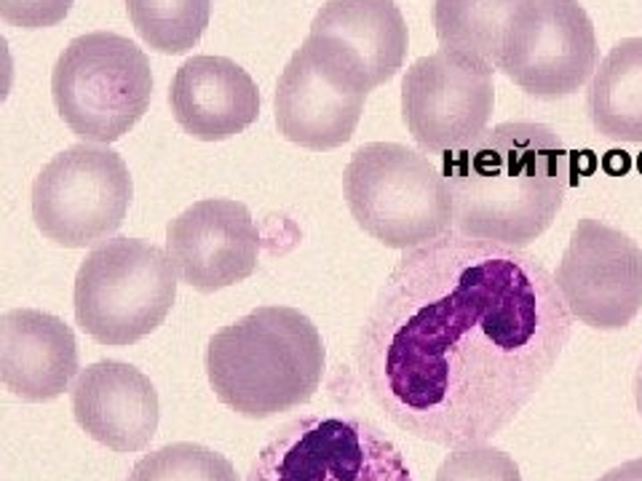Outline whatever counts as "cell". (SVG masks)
<instances>
[{
	"label": "cell",
	"mask_w": 642,
	"mask_h": 481,
	"mask_svg": "<svg viewBox=\"0 0 642 481\" xmlns=\"http://www.w3.org/2000/svg\"><path fill=\"white\" fill-rule=\"evenodd\" d=\"M594 132L610 143L642 145V38H624L597 64L587 92Z\"/></svg>",
	"instance_id": "18"
},
{
	"label": "cell",
	"mask_w": 642,
	"mask_h": 481,
	"mask_svg": "<svg viewBox=\"0 0 642 481\" xmlns=\"http://www.w3.org/2000/svg\"><path fill=\"white\" fill-rule=\"evenodd\" d=\"M126 481H239V477L225 454L179 441L145 454Z\"/></svg>",
	"instance_id": "21"
},
{
	"label": "cell",
	"mask_w": 642,
	"mask_h": 481,
	"mask_svg": "<svg viewBox=\"0 0 642 481\" xmlns=\"http://www.w3.org/2000/svg\"><path fill=\"white\" fill-rule=\"evenodd\" d=\"M496 111V67L460 51L421 56L402 79V118L423 153H453L477 139Z\"/></svg>",
	"instance_id": "10"
},
{
	"label": "cell",
	"mask_w": 642,
	"mask_h": 481,
	"mask_svg": "<svg viewBox=\"0 0 642 481\" xmlns=\"http://www.w3.org/2000/svg\"><path fill=\"white\" fill-rule=\"evenodd\" d=\"M525 0H434V30L442 49L460 51L498 70L500 43Z\"/></svg>",
	"instance_id": "19"
},
{
	"label": "cell",
	"mask_w": 642,
	"mask_h": 481,
	"mask_svg": "<svg viewBox=\"0 0 642 481\" xmlns=\"http://www.w3.org/2000/svg\"><path fill=\"white\" fill-rule=\"evenodd\" d=\"M73 415L113 452H139L158 431V394L151 377L124 362H96L75 377Z\"/></svg>",
	"instance_id": "14"
},
{
	"label": "cell",
	"mask_w": 642,
	"mask_h": 481,
	"mask_svg": "<svg viewBox=\"0 0 642 481\" xmlns=\"http://www.w3.org/2000/svg\"><path fill=\"white\" fill-rule=\"evenodd\" d=\"M634 399H638V409H640V415H642V362H640L638 377H634Z\"/></svg>",
	"instance_id": "26"
},
{
	"label": "cell",
	"mask_w": 642,
	"mask_h": 481,
	"mask_svg": "<svg viewBox=\"0 0 642 481\" xmlns=\"http://www.w3.org/2000/svg\"><path fill=\"white\" fill-rule=\"evenodd\" d=\"M453 230L468 239L528 247L555 222L570 190V153L546 124L487 126L445 153Z\"/></svg>",
	"instance_id": "2"
},
{
	"label": "cell",
	"mask_w": 642,
	"mask_h": 481,
	"mask_svg": "<svg viewBox=\"0 0 642 481\" xmlns=\"http://www.w3.org/2000/svg\"><path fill=\"white\" fill-rule=\"evenodd\" d=\"M597 481H642V458L621 463L619 468H613V471H608L605 477H600Z\"/></svg>",
	"instance_id": "25"
},
{
	"label": "cell",
	"mask_w": 642,
	"mask_h": 481,
	"mask_svg": "<svg viewBox=\"0 0 642 481\" xmlns=\"http://www.w3.org/2000/svg\"><path fill=\"white\" fill-rule=\"evenodd\" d=\"M308 35L335 51L370 92L400 73L410 49L407 22L394 0H327Z\"/></svg>",
	"instance_id": "15"
},
{
	"label": "cell",
	"mask_w": 642,
	"mask_h": 481,
	"mask_svg": "<svg viewBox=\"0 0 642 481\" xmlns=\"http://www.w3.org/2000/svg\"><path fill=\"white\" fill-rule=\"evenodd\" d=\"M177 297V273L156 243H100L75 275V321L102 345H132L164 324Z\"/></svg>",
	"instance_id": "6"
},
{
	"label": "cell",
	"mask_w": 642,
	"mask_h": 481,
	"mask_svg": "<svg viewBox=\"0 0 642 481\" xmlns=\"http://www.w3.org/2000/svg\"><path fill=\"white\" fill-rule=\"evenodd\" d=\"M151 94L145 51L118 32L73 38L51 73L56 113L83 143L111 145L124 137L147 113Z\"/></svg>",
	"instance_id": "5"
},
{
	"label": "cell",
	"mask_w": 642,
	"mask_h": 481,
	"mask_svg": "<svg viewBox=\"0 0 642 481\" xmlns=\"http://www.w3.org/2000/svg\"><path fill=\"white\" fill-rule=\"evenodd\" d=\"M11 86H14V56H11L9 41L0 32V105L9 100Z\"/></svg>",
	"instance_id": "24"
},
{
	"label": "cell",
	"mask_w": 642,
	"mask_h": 481,
	"mask_svg": "<svg viewBox=\"0 0 642 481\" xmlns=\"http://www.w3.org/2000/svg\"><path fill=\"white\" fill-rule=\"evenodd\" d=\"M175 121L193 139L222 143L249 128L260 115L252 75L228 56H190L172 81Z\"/></svg>",
	"instance_id": "17"
},
{
	"label": "cell",
	"mask_w": 642,
	"mask_h": 481,
	"mask_svg": "<svg viewBox=\"0 0 642 481\" xmlns=\"http://www.w3.org/2000/svg\"><path fill=\"white\" fill-rule=\"evenodd\" d=\"M247 481H413V473L370 420L300 417L262 447Z\"/></svg>",
	"instance_id": "7"
},
{
	"label": "cell",
	"mask_w": 642,
	"mask_h": 481,
	"mask_svg": "<svg viewBox=\"0 0 642 481\" xmlns=\"http://www.w3.org/2000/svg\"><path fill=\"white\" fill-rule=\"evenodd\" d=\"M166 254L185 284L217 292L255 273L260 233L241 201L204 198L169 222Z\"/></svg>",
	"instance_id": "13"
},
{
	"label": "cell",
	"mask_w": 642,
	"mask_h": 481,
	"mask_svg": "<svg viewBox=\"0 0 642 481\" xmlns=\"http://www.w3.org/2000/svg\"><path fill=\"white\" fill-rule=\"evenodd\" d=\"M73 9V0H0V19L14 28H54Z\"/></svg>",
	"instance_id": "23"
},
{
	"label": "cell",
	"mask_w": 642,
	"mask_h": 481,
	"mask_svg": "<svg viewBox=\"0 0 642 481\" xmlns=\"http://www.w3.org/2000/svg\"><path fill=\"white\" fill-rule=\"evenodd\" d=\"M573 316L530 252L447 230L410 249L377 292L356 364L394 426L432 445H485L555 369Z\"/></svg>",
	"instance_id": "1"
},
{
	"label": "cell",
	"mask_w": 642,
	"mask_h": 481,
	"mask_svg": "<svg viewBox=\"0 0 642 481\" xmlns=\"http://www.w3.org/2000/svg\"><path fill=\"white\" fill-rule=\"evenodd\" d=\"M324 343L298 307L262 305L209 339L207 375L225 407L266 420L311 401L324 377Z\"/></svg>",
	"instance_id": "3"
},
{
	"label": "cell",
	"mask_w": 642,
	"mask_h": 481,
	"mask_svg": "<svg viewBox=\"0 0 642 481\" xmlns=\"http://www.w3.org/2000/svg\"><path fill=\"white\" fill-rule=\"evenodd\" d=\"M370 88L324 43L306 38L276 83V126L308 150H335L356 132Z\"/></svg>",
	"instance_id": "11"
},
{
	"label": "cell",
	"mask_w": 642,
	"mask_h": 481,
	"mask_svg": "<svg viewBox=\"0 0 642 481\" xmlns=\"http://www.w3.org/2000/svg\"><path fill=\"white\" fill-rule=\"evenodd\" d=\"M555 281L570 316L594 330H624L642 307V249L587 217L576 224Z\"/></svg>",
	"instance_id": "12"
},
{
	"label": "cell",
	"mask_w": 642,
	"mask_h": 481,
	"mask_svg": "<svg viewBox=\"0 0 642 481\" xmlns=\"http://www.w3.org/2000/svg\"><path fill=\"white\" fill-rule=\"evenodd\" d=\"M600 49L578 0H525L514 11L498 70L536 100H562L592 81Z\"/></svg>",
	"instance_id": "9"
},
{
	"label": "cell",
	"mask_w": 642,
	"mask_h": 481,
	"mask_svg": "<svg viewBox=\"0 0 642 481\" xmlns=\"http://www.w3.org/2000/svg\"><path fill=\"white\" fill-rule=\"evenodd\" d=\"M126 9L147 46L179 56L196 49L209 28L211 0H126Z\"/></svg>",
	"instance_id": "20"
},
{
	"label": "cell",
	"mask_w": 642,
	"mask_h": 481,
	"mask_svg": "<svg viewBox=\"0 0 642 481\" xmlns=\"http://www.w3.org/2000/svg\"><path fill=\"white\" fill-rule=\"evenodd\" d=\"M126 160L107 145H73L54 156L32 182L38 230L62 247L105 241L126 220L132 203Z\"/></svg>",
	"instance_id": "8"
},
{
	"label": "cell",
	"mask_w": 642,
	"mask_h": 481,
	"mask_svg": "<svg viewBox=\"0 0 642 481\" xmlns=\"http://www.w3.org/2000/svg\"><path fill=\"white\" fill-rule=\"evenodd\" d=\"M343 196L359 228L391 249H417L453 230L445 171L407 145L359 147L345 166Z\"/></svg>",
	"instance_id": "4"
},
{
	"label": "cell",
	"mask_w": 642,
	"mask_h": 481,
	"mask_svg": "<svg viewBox=\"0 0 642 481\" xmlns=\"http://www.w3.org/2000/svg\"><path fill=\"white\" fill-rule=\"evenodd\" d=\"M436 481H522V477L506 452L487 445H474L447 454L436 471Z\"/></svg>",
	"instance_id": "22"
},
{
	"label": "cell",
	"mask_w": 642,
	"mask_h": 481,
	"mask_svg": "<svg viewBox=\"0 0 642 481\" xmlns=\"http://www.w3.org/2000/svg\"><path fill=\"white\" fill-rule=\"evenodd\" d=\"M79 375V345L62 318L38 307L0 316V385L24 401H51Z\"/></svg>",
	"instance_id": "16"
}]
</instances>
